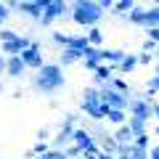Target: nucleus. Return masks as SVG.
I'll list each match as a JSON object with an SVG mask.
<instances>
[{"label":"nucleus","instance_id":"1","mask_svg":"<svg viewBox=\"0 0 159 159\" xmlns=\"http://www.w3.org/2000/svg\"><path fill=\"white\" fill-rule=\"evenodd\" d=\"M64 82H66V80H64L61 66H58V64H45V66L34 74L32 88H34V90H40V93H45V96H51V93L61 90Z\"/></svg>","mask_w":159,"mask_h":159},{"label":"nucleus","instance_id":"2","mask_svg":"<svg viewBox=\"0 0 159 159\" xmlns=\"http://www.w3.org/2000/svg\"><path fill=\"white\" fill-rule=\"evenodd\" d=\"M72 19L77 24H82V27L93 29L101 21V6H98V3H90V0H80V3L72 6Z\"/></svg>","mask_w":159,"mask_h":159},{"label":"nucleus","instance_id":"3","mask_svg":"<svg viewBox=\"0 0 159 159\" xmlns=\"http://www.w3.org/2000/svg\"><path fill=\"white\" fill-rule=\"evenodd\" d=\"M133 24H141V27H148V29H159V6L151 8V11H133L130 16Z\"/></svg>","mask_w":159,"mask_h":159},{"label":"nucleus","instance_id":"4","mask_svg":"<svg viewBox=\"0 0 159 159\" xmlns=\"http://www.w3.org/2000/svg\"><path fill=\"white\" fill-rule=\"evenodd\" d=\"M43 3H45V11H43V19H40V24H43V27L53 24V19L64 16V13L69 11L66 3H61V0H43Z\"/></svg>","mask_w":159,"mask_h":159},{"label":"nucleus","instance_id":"5","mask_svg":"<svg viewBox=\"0 0 159 159\" xmlns=\"http://www.w3.org/2000/svg\"><path fill=\"white\" fill-rule=\"evenodd\" d=\"M101 101L106 103L109 109H117V111H127V109H130V101H127L122 93L111 90V88H103L101 90Z\"/></svg>","mask_w":159,"mask_h":159},{"label":"nucleus","instance_id":"6","mask_svg":"<svg viewBox=\"0 0 159 159\" xmlns=\"http://www.w3.org/2000/svg\"><path fill=\"white\" fill-rule=\"evenodd\" d=\"M21 61H24V66H32V69H37V72L45 66V61H43V53H40V45H37V43H32V45L21 53Z\"/></svg>","mask_w":159,"mask_h":159},{"label":"nucleus","instance_id":"7","mask_svg":"<svg viewBox=\"0 0 159 159\" xmlns=\"http://www.w3.org/2000/svg\"><path fill=\"white\" fill-rule=\"evenodd\" d=\"M82 111H88L93 119H106L109 117V106L103 101H96V103H82Z\"/></svg>","mask_w":159,"mask_h":159},{"label":"nucleus","instance_id":"8","mask_svg":"<svg viewBox=\"0 0 159 159\" xmlns=\"http://www.w3.org/2000/svg\"><path fill=\"white\" fill-rule=\"evenodd\" d=\"M130 111H133V117H138V119H148V117H154V109H151V103L148 101H133L130 103Z\"/></svg>","mask_w":159,"mask_h":159},{"label":"nucleus","instance_id":"9","mask_svg":"<svg viewBox=\"0 0 159 159\" xmlns=\"http://www.w3.org/2000/svg\"><path fill=\"white\" fill-rule=\"evenodd\" d=\"M72 141L77 143V148H82V151H90V148H96V141H93V135H90V133H85V130H74Z\"/></svg>","mask_w":159,"mask_h":159},{"label":"nucleus","instance_id":"10","mask_svg":"<svg viewBox=\"0 0 159 159\" xmlns=\"http://www.w3.org/2000/svg\"><path fill=\"white\" fill-rule=\"evenodd\" d=\"M24 69H27V66H24L21 56H11V58L6 61V74H8V77H21Z\"/></svg>","mask_w":159,"mask_h":159},{"label":"nucleus","instance_id":"11","mask_svg":"<svg viewBox=\"0 0 159 159\" xmlns=\"http://www.w3.org/2000/svg\"><path fill=\"white\" fill-rule=\"evenodd\" d=\"M19 11H21V13H29L32 19H43L45 3H43V0H37V3H21V6H19Z\"/></svg>","mask_w":159,"mask_h":159},{"label":"nucleus","instance_id":"12","mask_svg":"<svg viewBox=\"0 0 159 159\" xmlns=\"http://www.w3.org/2000/svg\"><path fill=\"white\" fill-rule=\"evenodd\" d=\"M125 58H127V53H125V51H101V61L111 64V66H119Z\"/></svg>","mask_w":159,"mask_h":159},{"label":"nucleus","instance_id":"13","mask_svg":"<svg viewBox=\"0 0 159 159\" xmlns=\"http://www.w3.org/2000/svg\"><path fill=\"white\" fill-rule=\"evenodd\" d=\"M127 127H130L133 138H141V135H146V119H138V117H130V122H127Z\"/></svg>","mask_w":159,"mask_h":159},{"label":"nucleus","instance_id":"14","mask_svg":"<svg viewBox=\"0 0 159 159\" xmlns=\"http://www.w3.org/2000/svg\"><path fill=\"white\" fill-rule=\"evenodd\" d=\"M77 58H85V53H82V51H74V48H64V53H61V66H69V64H74Z\"/></svg>","mask_w":159,"mask_h":159},{"label":"nucleus","instance_id":"15","mask_svg":"<svg viewBox=\"0 0 159 159\" xmlns=\"http://www.w3.org/2000/svg\"><path fill=\"white\" fill-rule=\"evenodd\" d=\"M114 141H117L119 143V146H127V143H133V141H135V138H133V133H130V127H119V130L117 133H114Z\"/></svg>","mask_w":159,"mask_h":159},{"label":"nucleus","instance_id":"16","mask_svg":"<svg viewBox=\"0 0 159 159\" xmlns=\"http://www.w3.org/2000/svg\"><path fill=\"white\" fill-rule=\"evenodd\" d=\"M114 69H117V66H98L96 69V80H98V82H109V77H111Z\"/></svg>","mask_w":159,"mask_h":159},{"label":"nucleus","instance_id":"17","mask_svg":"<svg viewBox=\"0 0 159 159\" xmlns=\"http://www.w3.org/2000/svg\"><path fill=\"white\" fill-rule=\"evenodd\" d=\"M135 66H138V56H127V58H125L122 64H119L117 69H119V72H133Z\"/></svg>","mask_w":159,"mask_h":159},{"label":"nucleus","instance_id":"18","mask_svg":"<svg viewBox=\"0 0 159 159\" xmlns=\"http://www.w3.org/2000/svg\"><path fill=\"white\" fill-rule=\"evenodd\" d=\"M109 122H111V125H122V122H125V111H117V109H109Z\"/></svg>","mask_w":159,"mask_h":159},{"label":"nucleus","instance_id":"19","mask_svg":"<svg viewBox=\"0 0 159 159\" xmlns=\"http://www.w3.org/2000/svg\"><path fill=\"white\" fill-rule=\"evenodd\" d=\"M85 37H88V43H90V45H101V43H103V34H101V32H98V29H96V27H93V29H90V32H88V34H85Z\"/></svg>","mask_w":159,"mask_h":159},{"label":"nucleus","instance_id":"20","mask_svg":"<svg viewBox=\"0 0 159 159\" xmlns=\"http://www.w3.org/2000/svg\"><path fill=\"white\" fill-rule=\"evenodd\" d=\"M114 11H119V13H122V11H135V3H130V0H122V3H114Z\"/></svg>","mask_w":159,"mask_h":159},{"label":"nucleus","instance_id":"21","mask_svg":"<svg viewBox=\"0 0 159 159\" xmlns=\"http://www.w3.org/2000/svg\"><path fill=\"white\" fill-rule=\"evenodd\" d=\"M19 34L16 32H11V29H3V32H0V43H11V40H16Z\"/></svg>","mask_w":159,"mask_h":159},{"label":"nucleus","instance_id":"22","mask_svg":"<svg viewBox=\"0 0 159 159\" xmlns=\"http://www.w3.org/2000/svg\"><path fill=\"white\" fill-rule=\"evenodd\" d=\"M43 159H69V157H66V151H48Z\"/></svg>","mask_w":159,"mask_h":159},{"label":"nucleus","instance_id":"23","mask_svg":"<svg viewBox=\"0 0 159 159\" xmlns=\"http://www.w3.org/2000/svg\"><path fill=\"white\" fill-rule=\"evenodd\" d=\"M133 146H138V148H148V135H141V138H135V143Z\"/></svg>","mask_w":159,"mask_h":159},{"label":"nucleus","instance_id":"24","mask_svg":"<svg viewBox=\"0 0 159 159\" xmlns=\"http://www.w3.org/2000/svg\"><path fill=\"white\" fill-rule=\"evenodd\" d=\"M148 90H151V93L159 90V77H151V80H148Z\"/></svg>","mask_w":159,"mask_h":159},{"label":"nucleus","instance_id":"25","mask_svg":"<svg viewBox=\"0 0 159 159\" xmlns=\"http://www.w3.org/2000/svg\"><path fill=\"white\" fill-rule=\"evenodd\" d=\"M151 61H154L151 53H141V56H138V64H151Z\"/></svg>","mask_w":159,"mask_h":159},{"label":"nucleus","instance_id":"26","mask_svg":"<svg viewBox=\"0 0 159 159\" xmlns=\"http://www.w3.org/2000/svg\"><path fill=\"white\" fill-rule=\"evenodd\" d=\"M6 19H8V6H6V3H0V24L6 21Z\"/></svg>","mask_w":159,"mask_h":159},{"label":"nucleus","instance_id":"27","mask_svg":"<svg viewBox=\"0 0 159 159\" xmlns=\"http://www.w3.org/2000/svg\"><path fill=\"white\" fill-rule=\"evenodd\" d=\"M148 159H159V146H154L151 151H148Z\"/></svg>","mask_w":159,"mask_h":159},{"label":"nucleus","instance_id":"28","mask_svg":"<svg viewBox=\"0 0 159 159\" xmlns=\"http://www.w3.org/2000/svg\"><path fill=\"white\" fill-rule=\"evenodd\" d=\"M151 109H154V117L159 119V103H151Z\"/></svg>","mask_w":159,"mask_h":159},{"label":"nucleus","instance_id":"29","mask_svg":"<svg viewBox=\"0 0 159 159\" xmlns=\"http://www.w3.org/2000/svg\"><path fill=\"white\" fill-rule=\"evenodd\" d=\"M6 61H8V58H3V56H0V72H6Z\"/></svg>","mask_w":159,"mask_h":159},{"label":"nucleus","instance_id":"30","mask_svg":"<svg viewBox=\"0 0 159 159\" xmlns=\"http://www.w3.org/2000/svg\"><path fill=\"white\" fill-rule=\"evenodd\" d=\"M154 133H157V135H159V127H157V130H154Z\"/></svg>","mask_w":159,"mask_h":159},{"label":"nucleus","instance_id":"31","mask_svg":"<svg viewBox=\"0 0 159 159\" xmlns=\"http://www.w3.org/2000/svg\"><path fill=\"white\" fill-rule=\"evenodd\" d=\"M157 77H159V66H157Z\"/></svg>","mask_w":159,"mask_h":159},{"label":"nucleus","instance_id":"32","mask_svg":"<svg viewBox=\"0 0 159 159\" xmlns=\"http://www.w3.org/2000/svg\"><path fill=\"white\" fill-rule=\"evenodd\" d=\"M0 90H3V82H0Z\"/></svg>","mask_w":159,"mask_h":159}]
</instances>
